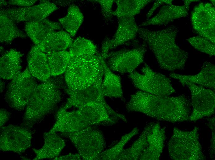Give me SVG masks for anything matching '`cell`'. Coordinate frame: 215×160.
I'll list each match as a JSON object with an SVG mask.
<instances>
[{
	"label": "cell",
	"instance_id": "40",
	"mask_svg": "<svg viewBox=\"0 0 215 160\" xmlns=\"http://www.w3.org/2000/svg\"><path fill=\"white\" fill-rule=\"evenodd\" d=\"M81 157L79 154H73L71 153L68 154L61 156L59 157H57L54 158L53 160H80Z\"/></svg>",
	"mask_w": 215,
	"mask_h": 160
},
{
	"label": "cell",
	"instance_id": "14",
	"mask_svg": "<svg viewBox=\"0 0 215 160\" xmlns=\"http://www.w3.org/2000/svg\"><path fill=\"white\" fill-rule=\"evenodd\" d=\"M57 9L52 2L41 0L40 4L34 6L2 9L0 12L16 24L24 21L29 22L42 20Z\"/></svg>",
	"mask_w": 215,
	"mask_h": 160
},
{
	"label": "cell",
	"instance_id": "11",
	"mask_svg": "<svg viewBox=\"0 0 215 160\" xmlns=\"http://www.w3.org/2000/svg\"><path fill=\"white\" fill-rule=\"evenodd\" d=\"M183 86H188L191 95L192 110L188 120L196 122L214 113L215 94L213 90L189 82H185Z\"/></svg>",
	"mask_w": 215,
	"mask_h": 160
},
{
	"label": "cell",
	"instance_id": "39",
	"mask_svg": "<svg viewBox=\"0 0 215 160\" xmlns=\"http://www.w3.org/2000/svg\"><path fill=\"white\" fill-rule=\"evenodd\" d=\"M10 113L6 110L2 108L0 110V127L4 126L5 123L9 120Z\"/></svg>",
	"mask_w": 215,
	"mask_h": 160
},
{
	"label": "cell",
	"instance_id": "7",
	"mask_svg": "<svg viewBox=\"0 0 215 160\" xmlns=\"http://www.w3.org/2000/svg\"><path fill=\"white\" fill-rule=\"evenodd\" d=\"M103 74L100 75L91 85L84 89L70 90L66 89V92L69 97L65 104L62 107L67 110L72 107L78 108L89 103H99L105 107L110 116L115 122L122 120L127 122L125 116L115 111L104 98L101 90Z\"/></svg>",
	"mask_w": 215,
	"mask_h": 160
},
{
	"label": "cell",
	"instance_id": "36",
	"mask_svg": "<svg viewBox=\"0 0 215 160\" xmlns=\"http://www.w3.org/2000/svg\"><path fill=\"white\" fill-rule=\"evenodd\" d=\"M208 126L211 130L212 136L209 149V154L211 159L214 160L215 154V116L207 119Z\"/></svg>",
	"mask_w": 215,
	"mask_h": 160
},
{
	"label": "cell",
	"instance_id": "17",
	"mask_svg": "<svg viewBox=\"0 0 215 160\" xmlns=\"http://www.w3.org/2000/svg\"><path fill=\"white\" fill-rule=\"evenodd\" d=\"M166 139L165 128L155 123L147 137V146L139 160H158L162 152Z\"/></svg>",
	"mask_w": 215,
	"mask_h": 160
},
{
	"label": "cell",
	"instance_id": "15",
	"mask_svg": "<svg viewBox=\"0 0 215 160\" xmlns=\"http://www.w3.org/2000/svg\"><path fill=\"white\" fill-rule=\"evenodd\" d=\"M139 29L134 17L119 18L115 34L112 38H105L102 43L101 54L103 58H105L111 50L135 38Z\"/></svg>",
	"mask_w": 215,
	"mask_h": 160
},
{
	"label": "cell",
	"instance_id": "5",
	"mask_svg": "<svg viewBox=\"0 0 215 160\" xmlns=\"http://www.w3.org/2000/svg\"><path fill=\"white\" fill-rule=\"evenodd\" d=\"M199 129L190 131L174 127L168 143L170 158L174 160H202L205 159L199 137Z\"/></svg>",
	"mask_w": 215,
	"mask_h": 160
},
{
	"label": "cell",
	"instance_id": "22",
	"mask_svg": "<svg viewBox=\"0 0 215 160\" xmlns=\"http://www.w3.org/2000/svg\"><path fill=\"white\" fill-rule=\"evenodd\" d=\"M60 23L45 19L42 20L26 22L24 29L27 35L35 45L40 43L50 33L60 30Z\"/></svg>",
	"mask_w": 215,
	"mask_h": 160
},
{
	"label": "cell",
	"instance_id": "35",
	"mask_svg": "<svg viewBox=\"0 0 215 160\" xmlns=\"http://www.w3.org/2000/svg\"><path fill=\"white\" fill-rule=\"evenodd\" d=\"M115 1L98 0L93 1L99 4L101 8V14L102 16L105 20H109L112 18L113 16L112 6Z\"/></svg>",
	"mask_w": 215,
	"mask_h": 160
},
{
	"label": "cell",
	"instance_id": "27",
	"mask_svg": "<svg viewBox=\"0 0 215 160\" xmlns=\"http://www.w3.org/2000/svg\"><path fill=\"white\" fill-rule=\"evenodd\" d=\"M154 123L152 122L146 125L137 140L130 147L124 149L116 160H139L147 146V136Z\"/></svg>",
	"mask_w": 215,
	"mask_h": 160
},
{
	"label": "cell",
	"instance_id": "1",
	"mask_svg": "<svg viewBox=\"0 0 215 160\" xmlns=\"http://www.w3.org/2000/svg\"><path fill=\"white\" fill-rule=\"evenodd\" d=\"M190 106L184 95L161 96L139 90L131 95L126 109L129 112H140L158 120L174 123L188 120Z\"/></svg>",
	"mask_w": 215,
	"mask_h": 160
},
{
	"label": "cell",
	"instance_id": "20",
	"mask_svg": "<svg viewBox=\"0 0 215 160\" xmlns=\"http://www.w3.org/2000/svg\"><path fill=\"white\" fill-rule=\"evenodd\" d=\"M188 11L184 5H164L154 17L142 22L140 27L166 25L175 20L187 16Z\"/></svg>",
	"mask_w": 215,
	"mask_h": 160
},
{
	"label": "cell",
	"instance_id": "2",
	"mask_svg": "<svg viewBox=\"0 0 215 160\" xmlns=\"http://www.w3.org/2000/svg\"><path fill=\"white\" fill-rule=\"evenodd\" d=\"M179 32L172 25L161 30H153L139 27V37L154 54L160 67L171 72L183 70L189 54L176 42Z\"/></svg>",
	"mask_w": 215,
	"mask_h": 160
},
{
	"label": "cell",
	"instance_id": "33",
	"mask_svg": "<svg viewBox=\"0 0 215 160\" xmlns=\"http://www.w3.org/2000/svg\"><path fill=\"white\" fill-rule=\"evenodd\" d=\"M69 51L71 57L92 55L97 53L96 46L90 40L78 37L73 41Z\"/></svg>",
	"mask_w": 215,
	"mask_h": 160
},
{
	"label": "cell",
	"instance_id": "23",
	"mask_svg": "<svg viewBox=\"0 0 215 160\" xmlns=\"http://www.w3.org/2000/svg\"><path fill=\"white\" fill-rule=\"evenodd\" d=\"M77 108V112L90 126L103 122L113 124L116 122L101 104L89 103Z\"/></svg>",
	"mask_w": 215,
	"mask_h": 160
},
{
	"label": "cell",
	"instance_id": "10",
	"mask_svg": "<svg viewBox=\"0 0 215 160\" xmlns=\"http://www.w3.org/2000/svg\"><path fill=\"white\" fill-rule=\"evenodd\" d=\"M146 46L145 44L131 49L110 52L104 59L106 60L107 66L112 71L129 74L143 62Z\"/></svg>",
	"mask_w": 215,
	"mask_h": 160
},
{
	"label": "cell",
	"instance_id": "30",
	"mask_svg": "<svg viewBox=\"0 0 215 160\" xmlns=\"http://www.w3.org/2000/svg\"><path fill=\"white\" fill-rule=\"evenodd\" d=\"M84 19V16L79 8L72 5L68 9L66 15L59 19L63 27L71 36L76 34Z\"/></svg>",
	"mask_w": 215,
	"mask_h": 160
},
{
	"label": "cell",
	"instance_id": "21",
	"mask_svg": "<svg viewBox=\"0 0 215 160\" xmlns=\"http://www.w3.org/2000/svg\"><path fill=\"white\" fill-rule=\"evenodd\" d=\"M73 42L71 36L67 32L54 31L49 34L40 43L35 46L46 54L65 50L70 47Z\"/></svg>",
	"mask_w": 215,
	"mask_h": 160
},
{
	"label": "cell",
	"instance_id": "32",
	"mask_svg": "<svg viewBox=\"0 0 215 160\" xmlns=\"http://www.w3.org/2000/svg\"><path fill=\"white\" fill-rule=\"evenodd\" d=\"M137 127L133 128L129 132L124 135L118 142L111 148L103 151L99 155L98 160H116L118 156L124 150L126 144L139 133Z\"/></svg>",
	"mask_w": 215,
	"mask_h": 160
},
{
	"label": "cell",
	"instance_id": "38",
	"mask_svg": "<svg viewBox=\"0 0 215 160\" xmlns=\"http://www.w3.org/2000/svg\"><path fill=\"white\" fill-rule=\"evenodd\" d=\"M37 1L36 0H9L7 2L10 5L27 7L32 6Z\"/></svg>",
	"mask_w": 215,
	"mask_h": 160
},
{
	"label": "cell",
	"instance_id": "45",
	"mask_svg": "<svg viewBox=\"0 0 215 160\" xmlns=\"http://www.w3.org/2000/svg\"><path fill=\"white\" fill-rule=\"evenodd\" d=\"M210 1L211 2L212 4L215 6V0H210Z\"/></svg>",
	"mask_w": 215,
	"mask_h": 160
},
{
	"label": "cell",
	"instance_id": "44",
	"mask_svg": "<svg viewBox=\"0 0 215 160\" xmlns=\"http://www.w3.org/2000/svg\"><path fill=\"white\" fill-rule=\"evenodd\" d=\"M0 7L5 6L7 5L8 4L7 2L4 1V0H0Z\"/></svg>",
	"mask_w": 215,
	"mask_h": 160
},
{
	"label": "cell",
	"instance_id": "31",
	"mask_svg": "<svg viewBox=\"0 0 215 160\" xmlns=\"http://www.w3.org/2000/svg\"><path fill=\"white\" fill-rule=\"evenodd\" d=\"M26 35L17 27L4 13L0 12V41L10 43L18 38H25Z\"/></svg>",
	"mask_w": 215,
	"mask_h": 160
},
{
	"label": "cell",
	"instance_id": "43",
	"mask_svg": "<svg viewBox=\"0 0 215 160\" xmlns=\"http://www.w3.org/2000/svg\"><path fill=\"white\" fill-rule=\"evenodd\" d=\"M5 88V84L4 82L2 80H0V92L2 93Z\"/></svg>",
	"mask_w": 215,
	"mask_h": 160
},
{
	"label": "cell",
	"instance_id": "28",
	"mask_svg": "<svg viewBox=\"0 0 215 160\" xmlns=\"http://www.w3.org/2000/svg\"><path fill=\"white\" fill-rule=\"evenodd\" d=\"M150 0H117L115 1L116 8L113 11V15L118 19L123 17H134L147 5L152 2Z\"/></svg>",
	"mask_w": 215,
	"mask_h": 160
},
{
	"label": "cell",
	"instance_id": "9",
	"mask_svg": "<svg viewBox=\"0 0 215 160\" xmlns=\"http://www.w3.org/2000/svg\"><path fill=\"white\" fill-rule=\"evenodd\" d=\"M5 94L9 105L16 110L25 109L37 84L28 67L11 80Z\"/></svg>",
	"mask_w": 215,
	"mask_h": 160
},
{
	"label": "cell",
	"instance_id": "34",
	"mask_svg": "<svg viewBox=\"0 0 215 160\" xmlns=\"http://www.w3.org/2000/svg\"><path fill=\"white\" fill-rule=\"evenodd\" d=\"M186 40L197 50L211 56H215V44L209 39L200 36H197L190 37Z\"/></svg>",
	"mask_w": 215,
	"mask_h": 160
},
{
	"label": "cell",
	"instance_id": "13",
	"mask_svg": "<svg viewBox=\"0 0 215 160\" xmlns=\"http://www.w3.org/2000/svg\"><path fill=\"white\" fill-rule=\"evenodd\" d=\"M192 24L194 31L215 44V8L211 3L201 2L192 13Z\"/></svg>",
	"mask_w": 215,
	"mask_h": 160
},
{
	"label": "cell",
	"instance_id": "8",
	"mask_svg": "<svg viewBox=\"0 0 215 160\" xmlns=\"http://www.w3.org/2000/svg\"><path fill=\"white\" fill-rule=\"evenodd\" d=\"M142 73L134 71L129 74L134 86L139 90L161 96H169L175 90L170 79L164 75L154 71L145 63Z\"/></svg>",
	"mask_w": 215,
	"mask_h": 160
},
{
	"label": "cell",
	"instance_id": "42",
	"mask_svg": "<svg viewBox=\"0 0 215 160\" xmlns=\"http://www.w3.org/2000/svg\"><path fill=\"white\" fill-rule=\"evenodd\" d=\"M183 1L184 2V6H185L187 10L188 11H189L190 4L192 2H197L198 1H199V0H183Z\"/></svg>",
	"mask_w": 215,
	"mask_h": 160
},
{
	"label": "cell",
	"instance_id": "3",
	"mask_svg": "<svg viewBox=\"0 0 215 160\" xmlns=\"http://www.w3.org/2000/svg\"><path fill=\"white\" fill-rule=\"evenodd\" d=\"M52 77L35 88L25 109L23 121L26 126H33L51 112L61 101L59 88L62 81L58 76Z\"/></svg>",
	"mask_w": 215,
	"mask_h": 160
},
{
	"label": "cell",
	"instance_id": "24",
	"mask_svg": "<svg viewBox=\"0 0 215 160\" xmlns=\"http://www.w3.org/2000/svg\"><path fill=\"white\" fill-rule=\"evenodd\" d=\"M44 145L39 149H32L36 154L34 160L57 157L65 146L64 140L56 133L44 134Z\"/></svg>",
	"mask_w": 215,
	"mask_h": 160
},
{
	"label": "cell",
	"instance_id": "37",
	"mask_svg": "<svg viewBox=\"0 0 215 160\" xmlns=\"http://www.w3.org/2000/svg\"><path fill=\"white\" fill-rule=\"evenodd\" d=\"M172 0H155L152 7L146 15V20H148L150 18L155 10L161 5L165 4L167 5H172Z\"/></svg>",
	"mask_w": 215,
	"mask_h": 160
},
{
	"label": "cell",
	"instance_id": "6",
	"mask_svg": "<svg viewBox=\"0 0 215 160\" xmlns=\"http://www.w3.org/2000/svg\"><path fill=\"white\" fill-rule=\"evenodd\" d=\"M61 134L71 141L83 160H98L105 147L101 131L91 126L76 131Z\"/></svg>",
	"mask_w": 215,
	"mask_h": 160
},
{
	"label": "cell",
	"instance_id": "29",
	"mask_svg": "<svg viewBox=\"0 0 215 160\" xmlns=\"http://www.w3.org/2000/svg\"><path fill=\"white\" fill-rule=\"evenodd\" d=\"M46 54L51 76H57L65 73L71 58L69 52L64 50Z\"/></svg>",
	"mask_w": 215,
	"mask_h": 160
},
{
	"label": "cell",
	"instance_id": "18",
	"mask_svg": "<svg viewBox=\"0 0 215 160\" xmlns=\"http://www.w3.org/2000/svg\"><path fill=\"white\" fill-rule=\"evenodd\" d=\"M215 67L208 62L204 63L200 71L193 75L181 74L174 73L170 74L169 76L178 80L183 84L189 82L212 90L215 89Z\"/></svg>",
	"mask_w": 215,
	"mask_h": 160
},
{
	"label": "cell",
	"instance_id": "12",
	"mask_svg": "<svg viewBox=\"0 0 215 160\" xmlns=\"http://www.w3.org/2000/svg\"><path fill=\"white\" fill-rule=\"evenodd\" d=\"M32 134L27 129L9 125L0 127V150L21 153L31 146Z\"/></svg>",
	"mask_w": 215,
	"mask_h": 160
},
{
	"label": "cell",
	"instance_id": "19",
	"mask_svg": "<svg viewBox=\"0 0 215 160\" xmlns=\"http://www.w3.org/2000/svg\"><path fill=\"white\" fill-rule=\"evenodd\" d=\"M28 68L31 75L44 82L51 77V72L46 54L34 46L27 58Z\"/></svg>",
	"mask_w": 215,
	"mask_h": 160
},
{
	"label": "cell",
	"instance_id": "26",
	"mask_svg": "<svg viewBox=\"0 0 215 160\" xmlns=\"http://www.w3.org/2000/svg\"><path fill=\"white\" fill-rule=\"evenodd\" d=\"M22 55L19 51L11 49L0 59V76L1 78L12 80L20 72Z\"/></svg>",
	"mask_w": 215,
	"mask_h": 160
},
{
	"label": "cell",
	"instance_id": "4",
	"mask_svg": "<svg viewBox=\"0 0 215 160\" xmlns=\"http://www.w3.org/2000/svg\"><path fill=\"white\" fill-rule=\"evenodd\" d=\"M101 54L97 53L71 57L65 72L66 89L81 90L86 88L103 74Z\"/></svg>",
	"mask_w": 215,
	"mask_h": 160
},
{
	"label": "cell",
	"instance_id": "41",
	"mask_svg": "<svg viewBox=\"0 0 215 160\" xmlns=\"http://www.w3.org/2000/svg\"><path fill=\"white\" fill-rule=\"evenodd\" d=\"M72 1L70 0H55L53 1V3L61 6H65L69 5H72Z\"/></svg>",
	"mask_w": 215,
	"mask_h": 160
},
{
	"label": "cell",
	"instance_id": "16",
	"mask_svg": "<svg viewBox=\"0 0 215 160\" xmlns=\"http://www.w3.org/2000/svg\"><path fill=\"white\" fill-rule=\"evenodd\" d=\"M90 126L76 110L68 111L62 107L57 111L56 120L50 130L47 132L52 133L60 132L76 131Z\"/></svg>",
	"mask_w": 215,
	"mask_h": 160
},
{
	"label": "cell",
	"instance_id": "25",
	"mask_svg": "<svg viewBox=\"0 0 215 160\" xmlns=\"http://www.w3.org/2000/svg\"><path fill=\"white\" fill-rule=\"evenodd\" d=\"M102 62L104 74L101 90L103 95L104 97L119 98L124 101L120 76L112 72L103 58Z\"/></svg>",
	"mask_w": 215,
	"mask_h": 160
}]
</instances>
